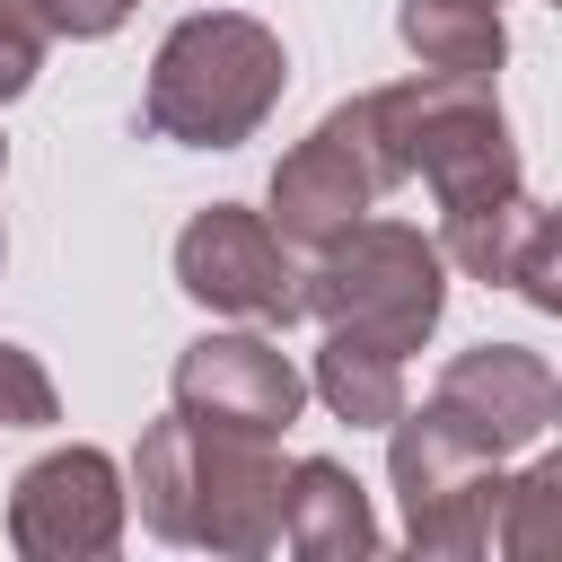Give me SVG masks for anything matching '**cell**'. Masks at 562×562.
<instances>
[{"mask_svg": "<svg viewBox=\"0 0 562 562\" xmlns=\"http://www.w3.org/2000/svg\"><path fill=\"white\" fill-rule=\"evenodd\" d=\"M167 395L184 422H211V430H255V439H281L307 404V378L290 369V351L272 334H202L176 351L167 369Z\"/></svg>", "mask_w": 562, "mask_h": 562, "instance_id": "obj_10", "label": "cell"}, {"mask_svg": "<svg viewBox=\"0 0 562 562\" xmlns=\"http://www.w3.org/2000/svg\"><path fill=\"white\" fill-rule=\"evenodd\" d=\"M299 299L316 325L369 334L378 351H422L439 307H448V255L439 237L404 228V220H351L316 246V263L299 272Z\"/></svg>", "mask_w": 562, "mask_h": 562, "instance_id": "obj_4", "label": "cell"}, {"mask_svg": "<svg viewBox=\"0 0 562 562\" xmlns=\"http://www.w3.org/2000/svg\"><path fill=\"white\" fill-rule=\"evenodd\" d=\"M439 255L457 272H474V281L518 290L527 307H562V281H553V211L527 184L501 193V202H483V211H448L439 220Z\"/></svg>", "mask_w": 562, "mask_h": 562, "instance_id": "obj_11", "label": "cell"}, {"mask_svg": "<svg viewBox=\"0 0 562 562\" xmlns=\"http://www.w3.org/2000/svg\"><path fill=\"white\" fill-rule=\"evenodd\" d=\"M395 35L422 70H457V79H492L509 61V26H501V0H404L395 9Z\"/></svg>", "mask_w": 562, "mask_h": 562, "instance_id": "obj_13", "label": "cell"}, {"mask_svg": "<svg viewBox=\"0 0 562 562\" xmlns=\"http://www.w3.org/2000/svg\"><path fill=\"white\" fill-rule=\"evenodd\" d=\"M35 18L53 35H70V44H97V35H114L132 18V0H35Z\"/></svg>", "mask_w": 562, "mask_h": 562, "instance_id": "obj_18", "label": "cell"}, {"mask_svg": "<svg viewBox=\"0 0 562 562\" xmlns=\"http://www.w3.org/2000/svg\"><path fill=\"white\" fill-rule=\"evenodd\" d=\"M386 474L404 501V544L439 553V562H474L492 544V509H501V465L474 457L465 439H448L430 413H395L386 422Z\"/></svg>", "mask_w": 562, "mask_h": 562, "instance_id": "obj_6", "label": "cell"}, {"mask_svg": "<svg viewBox=\"0 0 562 562\" xmlns=\"http://www.w3.org/2000/svg\"><path fill=\"white\" fill-rule=\"evenodd\" d=\"M369 123H378L395 176H422L439 193V220L518 193V140H509V123L492 105V79L422 70V79L369 88Z\"/></svg>", "mask_w": 562, "mask_h": 562, "instance_id": "obj_3", "label": "cell"}, {"mask_svg": "<svg viewBox=\"0 0 562 562\" xmlns=\"http://www.w3.org/2000/svg\"><path fill=\"white\" fill-rule=\"evenodd\" d=\"M448 439H465L474 457H518V448H536L544 430H553V413H562V386H553V369H544V351H527V342H474V351H457L448 369H439V386H430V404H422Z\"/></svg>", "mask_w": 562, "mask_h": 562, "instance_id": "obj_8", "label": "cell"}, {"mask_svg": "<svg viewBox=\"0 0 562 562\" xmlns=\"http://www.w3.org/2000/svg\"><path fill=\"white\" fill-rule=\"evenodd\" d=\"M281 483L290 457L255 430H211V422H149L132 448V501L140 527L167 544H202V553H272L281 544Z\"/></svg>", "mask_w": 562, "mask_h": 562, "instance_id": "obj_1", "label": "cell"}, {"mask_svg": "<svg viewBox=\"0 0 562 562\" xmlns=\"http://www.w3.org/2000/svg\"><path fill=\"white\" fill-rule=\"evenodd\" d=\"M395 184H404V176H395L378 123H369V97H342V105L272 167V211H263V220H272L290 246H325L334 228L369 220Z\"/></svg>", "mask_w": 562, "mask_h": 562, "instance_id": "obj_5", "label": "cell"}, {"mask_svg": "<svg viewBox=\"0 0 562 562\" xmlns=\"http://www.w3.org/2000/svg\"><path fill=\"white\" fill-rule=\"evenodd\" d=\"M0 158H9V149H0ZM0 255H9V237H0Z\"/></svg>", "mask_w": 562, "mask_h": 562, "instance_id": "obj_19", "label": "cell"}, {"mask_svg": "<svg viewBox=\"0 0 562 562\" xmlns=\"http://www.w3.org/2000/svg\"><path fill=\"white\" fill-rule=\"evenodd\" d=\"M553 527H562V457H536L518 483H501L492 544H501V553H544Z\"/></svg>", "mask_w": 562, "mask_h": 562, "instance_id": "obj_15", "label": "cell"}, {"mask_svg": "<svg viewBox=\"0 0 562 562\" xmlns=\"http://www.w3.org/2000/svg\"><path fill=\"white\" fill-rule=\"evenodd\" d=\"M44 44H53V26L35 18V0H0V105L35 88V70H44Z\"/></svg>", "mask_w": 562, "mask_h": 562, "instance_id": "obj_17", "label": "cell"}, {"mask_svg": "<svg viewBox=\"0 0 562 562\" xmlns=\"http://www.w3.org/2000/svg\"><path fill=\"white\" fill-rule=\"evenodd\" d=\"M123 465L105 448H53L9 483V544L26 562H97L123 544Z\"/></svg>", "mask_w": 562, "mask_h": 562, "instance_id": "obj_9", "label": "cell"}, {"mask_svg": "<svg viewBox=\"0 0 562 562\" xmlns=\"http://www.w3.org/2000/svg\"><path fill=\"white\" fill-rule=\"evenodd\" d=\"M53 422H61V395L44 360L26 342H0V430H53Z\"/></svg>", "mask_w": 562, "mask_h": 562, "instance_id": "obj_16", "label": "cell"}, {"mask_svg": "<svg viewBox=\"0 0 562 562\" xmlns=\"http://www.w3.org/2000/svg\"><path fill=\"white\" fill-rule=\"evenodd\" d=\"M281 88H290V53H281V35L263 18L193 9V18L167 26V44L149 61L140 123L158 140H184V149H237V140L263 132Z\"/></svg>", "mask_w": 562, "mask_h": 562, "instance_id": "obj_2", "label": "cell"}, {"mask_svg": "<svg viewBox=\"0 0 562 562\" xmlns=\"http://www.w3.org/2000/svg\"><path fill=\"white\" fill-rule=\"evenodd\" d=\"M281 544H290L299 562H360V553H378L369 492H360L334 457H290V483H281Z\"/></svg>", "mask_w": 562, "mask_h": 562, "instance_id": "obj_12", "label": "cell"}, {"mask_svg": "<svg viewBox=\"0 0 562 562\" xmlns=\"http://www.w3.org/2000/svg\"><path fill=\"white\" fill-rule=\"evenodd\" d=\"M176 290L211 316H246V325H299V255L290 237L246 211V202H211L176 228Z\"/></svg>", "mask_w": 562, "mask_h": 562, "instance_id": "obj_7", "label": "cell"}, {"mask_svg": "<svg viewBox=\"0 0 562 562\" xmlns=\"http://www.w3.org/2000/svg\"><path fill=\"white\" fill-rule=\"evenodd\" d=\"M307 386H316L325 413L351 422V430H386V422L404 413V360L378 351L369 334H342V325H325V351H316Z\"/></svg>", "mask_w": 562, "mask_h": 562, "instance_id": "obj_14", "label": "cell"}]
</instances>
